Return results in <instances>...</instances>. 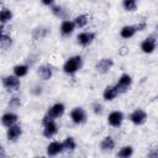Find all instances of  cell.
Instances as JSON below:
<instances>
[{
  "mask_svg": "<svg viewBox=\"0 0 158 158\" xmlns=\"http://www.w3.org/2000/svg\"><path fill=\"white\" fill-rule=\"evenodd\" d=\"M81 64H83V58L80 56H73L70 58H68L64 64H63V72L72 75V74H75L80 68H81Z\"/></svg>",
  "mask_w": 158,
  "mask_h": 158,
  "instance_id": "1",
  "label": "cell"
},
{
  "mask_svg": "<svg viewBox=\"0 0 158 158\" xmlns=\"http://www.w3.org/2000/svg\"><path fill=\"white\" fill-rule=\"evenodd\" d=\"M131 84H132V77L130 74H126L125 73V74H122L118 78L117 83L115 84V88H116L117 93L121 94V93H126L128 90V88L131 86Z\"/></svg>",
  "mask_w": 158,
  "mask_h": 158,
  "instance_id": "2",
  "label": "cell"
},
{
  "mask_svg": "<svg viewBox=\"0 0 158 158\" xmlns=\"http://www.w3.org/2000/svg\"><path fill=\"white\" fill-rule=\"evenodd\" d=\"M157 47V37L156 35H151L147 38H144L141 43V49L143 53H153Z\"/></svg>",
  "mask_w": 158,
  "mask_h": 158,
  "instance_id": "3",
  "label": "cell"
},
{
  "mask_svg": "<svg viewBox=\"0 0 158 158\" xmlns=\"http://www.w3.org/2000/svg\"><path fill=\"white\" fill-rule=\"evenodd\" d=\"M146 120H147V114H146V111L142 110V109H136V110L132 111L131 115H130V121H131L133 125H136V126L143 125V123L146 122Z\"/></svg>",
  "mask_w": 158,
  "mask_h": 158,
  "instance_id": "4",
  "label": "cell"
},
{
  "mask_svg": "<svg viewBox=\"0 0 158 158\" xmlns=\"http://www.w3.org/2000/svg\"><path fill=\"white\" fill-rule=\"evenodd\" d=\"M112 65H114V59L105 57V58H101V59L95 64V69H96L98 73L105 74V73H107V72L112 68Z\"/></svg>",
  "mask_w": 158,
  "mask_h": 158,
  "instance_id": "5",
  "label": "cell"
},
{
  "mask_svg": "<svg viewBox=\"0 0 158 158\" xmlns=\"http://www.w3.org/2000/svg\"><path fill=\"white\" fill-rule=\"evenodd\" d=\"M70 118L74 123L77 125H80V123H84L86 121V112L83 107H74L72 111H70Z\"/></svg>",
  "mask_w": 158,
  "mask_h": 158,
  "instance_id": "6",
  "label": "cell"
},
{
  "mask_svg": "<svg viewBox=\"0 0 158 158\" xmlns=\"http://www.w3.org/2000/svg\"><path fill=\"white\" fill-rule=\"evenodd\" d=\"M1 81L4 88L7 90H17L20 88V79L15 75H5Z\"/></svg>",
  "mask_w": 158,
  "mask_h": 158,
  "instance_id": "7",
  "label": "cell"
},
{
  "mask_svg": "<svg viewBox=\"0 0 158 158\" xmlns=\"http://www.w3.org/2000/svg\"><path fill=\"white\" fill-rule=\"evenodd\" d=\"M107 122L112 127H120L123 122V114L121 111H117V110L110 112L107 116Z\"/></svg>",
  "mask_w": 158,
  "mask_h": 158,
  "instance_id": "8",
  "label": "cell"
},
{
  "mask_svg": "<svg viewBox=\"0 0 158 158\" xmlns=\"http://www.w3.org/2000/svg\"><path fill=\"white\" fill-rule=\"evenodd\" d=\"M77 40H78V43L80 46L86 47L95 40V33L94 32H89V31H84V32H80L77 36Z\"/></svg>",
  "mask_w": 158,
  "mask_h": 158,
  "instance_id": "9",
  "label": "cell"
},
{
  "mask_svg": "<svg viewBox=\"0 0 158 158\" xmlns=\"http://www.w3.org/2000/svg\"><path fill=\"white\" fill-rule=\"evenodd\" d=\"M64 110H65V107H64V105L62 104V102H57V104H54V105H52L49 109H48V111H47V115L51 117V118H58V117H60L63 114H64Z\"/></svg>",
  "mask_w": 158,
  "mask_h": 158,
  "instance_id": "10",
  "label": "cell"
},
{
  "mask_svg": "<svg viewBox=\"0 0 158 158\" xmlns=\"http://www.w3.org/2000/svg\"><path fill=\"white\" fill-rule=\"evenodd\" d=\"M17 120H19V117H17V115L14 114V112H6V114H4V115L1 116V123H2L5 127H7V128L11 127V126H14V125H16Z\"/></svg>",
  "mask_w": 158,
  "mask_h": 158,
  "instance_id": "11",
  "label": "cell"
},
{
  "mask_svg": "<svg viewBox=\"0 0 158 158\" xmlns=\"http://www.w3.org/2000/svg\"><path fill=\"white\" fill-rule=\"evenodd\" d=\"M21 135H22V128L19 125H14V126L9 127L6 131V137L9 141H16Z\"/></svg>",
  "mask_w": 158,
  "mask_h": 158,
  "instance_id": "12",
  "label": "cell"
},
{
  "mask_svg": "<svg viewBox=\"0 0 158 158\" xmlns=\"http://www.w3.org/2000/svg\"><path fill=\"white\" fill-rule=\"evenodd\" d=\"M60 152H63L62 142L53 141V142H51V143L47 146V154H48V156H51V157L57 156V154H59Z\"/></svg>",
  "mask_w": 158,
  "mask_h": 158,
  "instance_id": "13",
  "label": "cell"
},
{
  "mask_svg": "<svg viewBox=\"0 0 158 158\" xmlns=\"http://www.w3.org/2000/svg\"><path fill=\"white\" fill-rule=\"evenodd\" d=\"M57 131H58V126H57V123L54 122V120L43 126V136L47 137V138L53 137V136L57 133Z\"/></svg>",
  "mask_w": 158,
  "mask_h": 158,
  "instance_id": "14",
  "label": "cell"
},
{
  "mask_svg": "<svg viewBox=\"0 0 158 158\" xmlns=\"http://www.w3.org/2000/svg\"><path fill=\"white\" fill-rule=\"evenodd\" d=\"M117 95H118V93H117L115 85H107V86L104 89V91H102V98H104V100H106V101L114 100Z\"/></svg>",
  "mask_w": 158,
  "mask_h": 158,
  "instance_id": "15",
  "label": "cell"
},
{
  "mask_svg": "<svg viewBox=\"0 0 158 158\" xmlns=\"http://www.w3.org/2000/svg\"><path fill=\"white\" fill-rule=\"evenodd\" d=\"M115 148V141L111 136H106L101 139L100 142V149L104 151V152H109V151H112Z\"/></svg>",
  "mask_w": 158,
  "mask_h": 158,
  "instance_id": "16",
  "label": "cell"
},
{
  "mask_svg": "<svg viewBox=\"0 0 158 158\" xmlns=\"http://www.w3.org/2000/svg\"><path fill=\"white\" fill-rule=\"evenodd\" d=\"M51 11H52V14L54 15V16H57L58 19H62L63 21L64 20H68L67 17H68V11L63 7V6H60V5H53V6H51Z\"/></svg>",
  "mask_w": 158,
  "mask_h": 158,
  "instance_id": "17",
  "label": "cell"
},
{
  "mask_svg": "<svg viewBox=\"0 0 158 158\" xmlns=\"http://www.w3.org/2000/svg\"><path fill=\"white\" fill-rule=\"evenodd\" d=\"M74 28H75V25L70 20H64L60 23V33L63 36H69L74 31Z\"/></svg>",
  "mask_w": 158,
  "mask_h": 158,
  "instance_id": "18",
  "label": "cell"
},
{
  "mask_svg": "<svg viewBox=\"0 0 158 158\" xmlns=\"http://www.w3.org/2000/svg\"><path fill=\"white\" fill-rule=\"evenodd\" d=\"M52 74H53V69L49 64H42L40 68H38V75L43 79V80H48L52 78Z\"/></svg>",
  "mask_w": 158,
  "mask_h": 158,
  "instance_id": "19",
  "label": "cell"
},
{
  "mask_svg": "<svg viewBox=\"0 0 158 158\" xmlns=\"http://www.w3.org/2000/svg\"><path fill=\"white\" fill-rule=\"evenodd\" d=\"M136 32H137V30H136L135 25H126V26H123V27L121 28V31H120V36H121L122 38L128 40V38L133 37Z\"/></svg>",
  "mask_w": 158,
  "mask_h": 158,
  "instance_id": "20",
  "label": "cell"
},
{
  "mask_svg": "<svg viewBox=\"0 0 158 158\" xmlns=\"http://www.w3.org/2000/svg\"><path fill=\"white\" fill-rule=\"evenodd\" d=\"M12 72H14L15 77L22 78V77H25L28 73V65H26V64H17V65L14 67Z\"/></svg>",
  "mask_w": 158,
  "mask_h": 158,
  "instance_id": "21",
  "label": "cell"
},
{
  "mask_svg": "<svg viewBox=\"0 0 158 158\" xmlns=\"http://www.w3.org/2000/svg\"><path fill=\"white\" fill-rule=\"evenodd\" d=\"M133 154V147L132 146H123L117 152V158H130Z\"/></svg>",
  "mask_w": 158,
  "mask_h": 158,
  "instance_id": "22",
  "label": "cell"
},
{
  "mask_svg": "<svg viewBox=\"0 0 158 158\" xmlns=\"http://www.w3.org/2000/svg\"><path fill=\"white\" fill-rule=\"evenodd\" d=\"M74 25L77 26V27H84L88 22H89V16L86 15V14H80V15H78L75 19H74Z\"/></svg>",
  "mask_w": 158,
  "mask_h": 158,
  "instance_id": "23",
  "label": "cell"
},
{
  "mask_svg": "<svg viewBox=\"0 0 158 158\" xmlns=\"http://www.w3.org/2000/svg\"><path fill=\"white\" fill-rule=\"evenodd\" d=\"M12 19V11L10 9H1L0 10V23H6Z\"/></svg>",
  "mask_w": 158,
  "mask_h": 158,
  "instance_id": "24",
  "label": "cell"
},
{
  "mask_svg": "<svg viewBox=\"0 0 158 158\" xmlns=\"http://www.w3.org/2000/svg\"><path fill=\"white\" fill-rule=\"evenodd\" d=\"M62 146H63V151H74L77 147V143L73 137H67L62 142Z\"/></svg>",
  "mask_w": 158,
  "mask_h": 158,
  "instance_id": "25",
  "label": "cell"
},
{
  "mask_svg": "<svg viewBox=\"0 0 158 158\" xmlns=\"http://www.w3.org/2000/svg\"><path fill=\"white\" fill-rule=\"evenodd\" d=\"M122 6L126 11H136L137 10V1H135V0H123Z\"/></svg>",
  "mask_w": 158,
  "mask_h": 158,
  "instance_id": "26",
  "label": "cell"
},
{
  "mask_svg": "<svg viewBox=\"0 0 158 158\" xmlns=\"http://www.w3.org/2000/svg\"><path fill=\"white\" fill-rule=\"evenodd\" d=\"M47 33H48V30H47V28H44V27H38V28H35V30H33L32 36H33V38H36V40H41V38L46 37Z\"/></svg>",
  "mask_w": 158,
  "mask_h": 158,
  "instance_id": "27",
  "label": "cell"
},
{
  "mask_svg": "<svg viewBox=\"0 0 158 158\" xmlns=\"http://www.w3.org/2000/svg\"><path fill=\"white\" fill-rule=\"evenodd\" d=\"M20 105H21V100L19 96H12L9 100V107H11V109H17Z\"/></svg>",
  "mask_w": 158,
  "mask_h": 158,
  "instance_id": "28",
  "label": "cell"
},
{
  "mask_svg": "<svg viewBox=\"0 0 158 158\" xmlns=\"http://www.w3.org/2000/svg\"><path fill=\"white\" fill-rule=\"evenodd\" d=\"M91 109H93V111H94L95 115H100L102 112V105L99 101H94L93 105H91Z\"/></svg>",
  "mask_w": 158,
  "mask_h": 158,
  "instance_id": "29",
  "label": "cell"
},
{
  "mask_svg": "<svg viewBox=\"0 0 158 158\" xmlns=\"http://www.w3.org/2000/svg\"><path fill=\"white\" fill-rule=\"evenodd\" d=\"M147 157H148V158H158V149H157V147L151 148Z\"/></svg>",
  "mask_w": 158,
  "mask_h": 158,
  "instance_id": "30",
  "label": "cell"
},
{
  "mask_svg": "<svg viewBox=\"0 0 158 158\" xmlns=\"http://www.w3.org/2000/svg\"><path fill=\"white\" fill-rule=\"evenodd\" d=\"M4 47H9L10 44H11V38L10 37H7V36H4V38L1 40V42H0Z\"/></svg>",
  "mask_w": 158,
  "mask_h": 158,
  "instance_id": "31",
  "label": "cell"
},
{
  "mask_svg": "<svg viewBox=\"0 0 158 158\" xmlns=\"http://www.w3.org/2000/svg\"><path fill=\"white\" fill-rule=\"evenodd\" d=\"M135 27H136V30H137V31H143V30H146L147 23H146L144 21H142V22H138L137 25H135Z\"/></svg>",
  "mask_w": 158,
  "mask_h": 158,
  "instance_id": "32",
  "label": "cell"
},
{
  "mask_svg": "<svg viewBox=\"0 0 158 158\" xmlns=\"http://www.w3.org/2000/svg\"><path fill=\"white\" fill-rule=\"evenodd\" d=\"M51 121H53V118H51V117L46 114V115L43 116V118H42V125L44 126V125H47V123H48V122H51Z\"/></svg>",
  "mask_w": 158,
  "mask_h": 158,
  "instance_id": "33",
  "label": "cell"
},
{
  "mask_svg": "<svg viewBox=\"0 0 158 158\" xmlns=\"http://www.w3.org/2000/svg\"><path fill=\"white\" fill-rule=\"evenodd\" d=\"M6 156V152H5V148L2 146H0V158H5Z\"/></svg>",
  "mask_w": 158,
  "mask_h": 158,
  "instance_id": "34",
  "label": "cell"
},
{
  "mask_svg": "<svg viewBox=\"0 0 158 158\" xmlns=\"http://www.w3.org/2000/svg\"><path fill=\"white\" fill-rule=\"evenodd\" d=\"M42 4L46 5V6H53V5H54V2H53L52 0H49V1H42Z\"/></svg>",
  "mask_w": 158,
  "mask_h": 158,
  "instance_id": "35",
  "label": "cell"
},
{
  "mask_svg": "<svg viewBox=\"0 0 158 158\" xmlns=\"http://www.w3.org/2000/svg\"><path fill=\"white\" fill-rule=\"evenodd\" d=\"M121 49H122V51H121V52H120V54H122V56H125V54H126V53H127V52H128V49H127V48H126V47H122V48H121Z\"/></svg>",
  "mask_w": 158,
  "mask_h": 158,
  "instance_id": "36",
  "label": "cell"
},
{
  "mask_svg": "<svg viewBox=\"0 0 158 158\" xmlns=\"http://www.w3.org/2000/svg\"><path fill=\"white\" fill-rule=\"evenodd\" d=\"M2 38H4V33H2V28L0 27V42H1Z\"/></svg>",
  "mask_w": 158,
  "mask_h": 158,
  "instance_id": "37",
  "label": "cell"
},
{
  "mask_svg": "<svg viewBox=\"0 0 158 158\" xmlns=\"http://www.w3.org/2000/svg\"><path fill=\"white\" fill-rule=\"evenodd\" d=\"M36 158H46V157H36Z\"/></svg>",
  "mask_w": 158,
  "mask_h": 158,
  "instance_id": "38",
  "label": "cell"
},
{
  "mask_svg": "<svg viewBox=\"0 0 158 158\" xmlns=\"http://www.w3.org/2000/svg\"><path fill=\"white\" fill-rule=\"evenodd\" d=\"M0 5H1V1H0Z\"/></svg>",
  "mask_w": 158,
  "mask_h": 158,
  "instance_id": "39",
  "label": "cell"
}]
</instances>
